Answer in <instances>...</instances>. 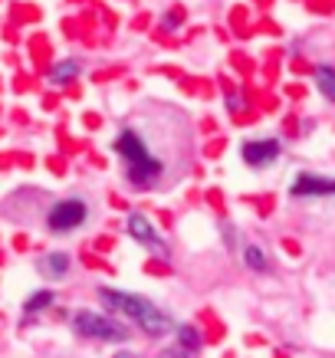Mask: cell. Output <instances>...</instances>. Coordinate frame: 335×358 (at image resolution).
<instances>
[{"mask_svg": "<svg viewBox=\"0 0 335 358\" xmlns=\"http://www.w3.org/2000/svg\"><path fill=\"white\" fill-rule=\"evenodd\" d=\"M99 296H102L106 309L129 315L131 322H138L148 336H164V332H171V319H168L162 309H155L148 299H141V296H135V293H119V289H102Z\"/></svg>", "mask_w": 335, "mask_h": 358, "instance_id": "cell-1", "label": "cell"}, {"mask_svg": "<svg viewBox=\"0 0 335 358\" xmlns=\"http://www.w3.org/2000/svg\"><path fill=\"white\" fill-rule=\"evenodd\" d=\"M115 148H119V155L129 162L125 164L129 181H135V185H152L155 178L162 174V162L145 152V145H141V138L135 131H122L119 138H115Z\"/></svg>", "mask_w": 335, "mask_h": 358, "instance_id": "cell-2", "label": "cell"}, {"mask_svg": "<svg viewBox=\"0 0 335 358\" xmlns=\"http://www.w3.org/2000/svg\"><path fill=\"white\" fill-rule=\"evenodd\" d=\"M73 326H76L79 336H86V338H102V342H125L129 338V329L125 326H119V322H112V319L96 315V313H76Z\"/></svg>", "mask_w": 335, "mask_h": 358, "instance_id": "cell-3", "label": "cell"}, {"mask_svg": "<svg viewBox=\"0 0 335 358\" xmlns=\"http://www.w3.org/2000/svg\"><path fill=\"white\" fill-rule=\"evenodd\" d=\"M86 220V204L83 201H63L50 210V227L53 230H76Z\"/></svg>", "mask_w": 335, "mask_h": 358, "instance_id": "cell-4", "label": "cell"}, {"mask_svg": "<svg viewBox=\"0 0 335 358\" xmlns=\"http://www.w3.org/2000/svg\"><path fill=\"white\" fill-rule=\"evenodd\" d=\"M125 227H129V234H131L135 240H138L141 247L155 250L158 257H168V247H164V240L158 237V230H155L152 224H148V217H141V214H131Z\"/></svg>", "mask_w": 335, "mask_h": 358, "instance_id": "cell-5", "label": "cell"}, {"mask_svg": "<svg viewBox=\"0 0 335 358\" xmlns=\"http://www.w3.org/2000/svg\"><path fill=\"white\" fill-rule=\"evenodd\" d=\"M292 194L296 197H329V194H335V181L315 178V174H299L296 185H292Z\"/></svg>", "mask_w": 335, "mask_h": 358, "instance_id": "cell-6", "label": "cell"}, {"mask_svg": "<svg viewBox=\"0 0 335 358\" xmlns=\"http://www.w3.org/2000/svg\"><path fill=\"white\" fill-rule=\"evenodd\" d=\"M276 155H280V145H276V141H247V145H243V162L253 164V168L273 164Z\"/></svg>", "mask_w": 335, "mask_h": 358, "instance_id": "cell-7", "label": "cell"}, {"mask_svg": "<svg viewBox=\"0 0 335 358\" xmlns=\"http://www.w3.org/2000/svg\"><path fill=\"white\" fill-rule=\"evenodd\" d=\"M66 270H69V257L66 253H46L43 260H40V273L50 276V280H63Z\"/></svg>", "mask_w": 335, "mask_h": 358, "instance_id": "cell-8", "label": "cell"}, {"mask_svg": "<svg viewBox=\"0 0 335 358\" xmlns=\"http://www.w3.org/2000/svg\"><path fill=\"white\" fill-rule=\"evenodd\" d=\"M315 83H319L325 99H335V69L332 66H319V69H315Z\"/></svg>", "mask_w": 335, "mask_h": 358, "instance_id": "cell-9", "label": "cell"}, {"mask_svg": "<svg viewBox=\"0 0 335 358\" xmlns=\"http://www.w3.org/2000/svg\"><path fill=\"white\" fill-rule=\"evenodd\" d=\"M178 345H181L184 352H191V355H194L197 348H201V338H197V332L191 326H181L178 329Z\"/></svg>", "mask_w": 335, "mask_h": 358, "instance_id": "cell-10", "label": "cell"}, {"mask_svg": "<svg viewBox=\"0 0 335 358\" xmlns=\"http://www.w3.org/2000/svg\"><path fill=\"white\" fill-rule=\"evenodd\" d=\"M76 73H79V63L69 59V63H56L53 69H50V79H53V83H66V79H73Z\"/></svg>", "mask_w": 335, "mask_h": 358, "instance_id": "cell-11", "label": "cell"}, {"mask_svg": "<svg viewBox=\"0 0 335 358\" xmlns=\"http://www.w3.org/2000/svg\"><path fill=\"white\" fill-rule=\"evenodd\" d=\"M50 303H53V293H46V289H43V293H36V296L30 299V303L23 306V313L33 315V313H40V309H46Z\"/></svg>", "mask_w": 335, "mask_h": 358, "instance_id": "cell-12", "label": "cell"}, {"mask_svg": "<svg viewBox=\"0 0 335 358\" xmlns=\"http://www.w3.org/2000/svg\"><path fill=\"white\" fill-rule=\"evenodd\" d=\"M247 266L250 270H257V273H263L266 270V253L259 247H247Z\"/></svg>", "mask_w": 335, "mask_h": 358, "instance_id": "cell-13", "label": "cell"}, {"mask_svg": "<svg viewBox=\"0 0 335 358\" xmlns=\"http://www.w3.org/2000/svg\"><path fill=\"white\" fill-rule=\"evenodd\" d=\"M158 358H194V355H191V352H184V348L178 345V348H164Z\"/></svg>", "mask_w": 335, "mask_h": 358, "instance_id": "cell-14", "label": "cell"}, {"mask_svg": "<svg viewBox=\"0 0 335 358\" xmlns=\"http://www.w3.org/2000/svg\"><path fill=\"white\" fill-rule=\"evenodd\" d=\"M115 358H138V355H135V352H119Z\"/></svg>", "mask_w": 335, "mask_h": 358, "instance_id": "cell-15", "label": "cell"}]
</instances>
